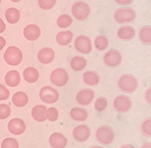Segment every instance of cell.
<instances>
[{
	"label": "cell",
	"mask_w": 151,
	"mask_h": 148,
	"mask_svg": "<svg viewBox=\"0 0 151 148\" xmlns=\"http://www.w3.org/2000/svg\"><path fill=\"white\" fill-rule=\"evenodd\" d=\"M12 104L17 108H24L28 103V96L25 92L19 91L15 93L12 96Z\"/></svg>",
	"instance_id": "44dd1931"
},
{
	"label": "cell",
	"mask_w": 151,
	"mask_h": 148,
	"mask_svg": "<svg viewBox=\"0 0 151 148\" xmlns=\"http://www.w3.org/2000/svg\"><path fill=\"white\" fill-rule=\"evenodd\" d=\"M20 17L21 13L16 8H9L5 12V18L11 25H14V24L18 23L19 20H20Z\"/></svg>",
	"instance_id": "603a6c76"
},
{
	"label": "cell",
	"mask_w": 151,
	"mask_h": 148,
	"mask_svg": "<svg viewBox=\"0 0 151 148\" xmlns=\"http://www.w3.org/2000/svg\"><path fill=\"white\" fill-rule=\"evenodd\" d=\"M31 116L37 122H45L46 120V108L42 105H36L31 109Z\"/></svg>",
	"instance_id": "ac0fdd59"
},
{
	"label": "cell",
	"mask_w": 151,
	"mask_h": 148,
	"mask_svg": "<svg viewBox=\"0 0 151 148\" xmlns=\"http://www.w3.org/2000/svg\"><path fill=\"white\" fill-rule=\"evenodd\" d=\"M71 11H72V14L77 20L83 21L90 15L91 9H90L89 5L86 2L77 1L76 3L73 4Z\"/></svg>",
	"instance_id": "277c9868"
},
{
	"label": "cell",
	"mask_w": 151,
	"mask_h": 148,
	"mask_svg": "<svg viewBox=\"0 0 151 148\" xmlns=\"http://www.w3.org/2000/svg\"><path fill=\"white\" fill-rule=\"evenodd\" d=\"M11 108L7 104H0V120H5L11 115Z\"/></svg>",
	"instance_id": "d6a6232c"
},
{
	"label": "cell",
	"mask_w": 151,
	"mask_h": 148,
	"mask_svg": "<svg viewBox=\"0 0 151 148\" xmlns=\"http://www.w3.org/2000/svg\"><path fill=\"white\" fill-rule=\"evenodd\" d=\"M131 100L127 95H118L113 100V108L115 111L121 113L127 112L131 108Z\"/></svg>",
	"instance_id": "30bf717a"
},
{
	"label": "cell",
	"mask_w": 151,
	"mask_h": 148,
	"mask_svg": "<svg viewBox=\"0 0 151 148\" xmlns=\"http://www.w3.org/2000/svg\"><path fill=\"white\" fill-rule=\"evenodd\" d=\"M39 72L34 67H27L23 71V78L27 83H35L39 79Z\"/></svg>",
	"instance_id": "ffe728a7"
},
{
	"label": "cell",
	"mask_w": 151,
	"mask_h": 148,
	"mask_svg": "<svg viewBox=\"0 0 151 148\" xmlns=\"http://www.w3.org/2000/svg\"><path fill=\"white\" fill-rule=\"evenodd\" d=\"M118 86L122 92L132 93L138 88V79L130 74H125L118 79Z\"/></svg>",
	"instance_id": "6da1fadb"
},
{
	"label": "cell",
	"mask_w": 151,
	"mask_h": 148,
	"mask_svg": "<svg viewBox=\"0 0 151 148\" xmlns=\"http://www.w3.org/2000/svg\"><path fill=\"white\" fill-rule=\"evenodd\" d=\"M142 132L147 137H151V118H147L142 124Z\"/></svg>",
	"instance_id": "836d02e7"
},
{
	"label": "cell",
	"mask_w": 151,
	"mask_h": 148,
	"mask_svg": "<svg viewBox=\"0 0 151 148\" xmlns=\"http://www.w3.org/2000/svg\"><path fill=\"white\" fill-rule=\"evenodd\" d=\"M12 2H13V3H17V2H19L20 0H11Z\"/></svg>",
	"instance_id": "60d3db41"
},
{
	"label": "cell",
	"mask_w": 151,
	"mask_h": 148,
	"mask_svg": "<svg viewBox=\"0 0 151 148\" xmlns=\"http://www.w3.org/2000/svg\"><path fill=\"white\" fill-rule=\"evenodd\" d=\"M94 45H96V49L98 50H105L109 45L108 38L104 35H99L94 40Z\"/></svg>",
	"instance_id": "f1b7e54d"
},
{
	"label": "cell",
	"mask_w": 151,
	"mask_h": 148,
	"mask_svg": "<svg viewBox=\"0 0 151 148\" xmlns=\"http://www.w3.org/2000/svg\"><path fill=\"white\" fill-rule=\"evenodd\" d=\"M5 82L8 86L12 88L17 87L21 82V76L20 74L16 70H11L5 75Z\"/></svg>",
	"instance_id": "e0dca14e"
},
{
	"label": "cell",
	"mask_w": 151,
	"mask_h": 148,
	"mask_svg": "<svg viewBox=\"0 0 151 148\" xmlns=\"http://www.w3.org/2000/svg\"><path fill=\"white\" fill-rule=\"evenodd\" d=\"M23 34L27 41L33 42L36 41L41 36V29L37 25L30 24V25H27L25 27L23 30Z\"/></svg>",
	"instance_id": "9a60e30c"
},
{
	"label": "cell",
	"mask_w": 151,
	"mask_h": 148,
	"mask_svg": "<svg viewBox=\"0 0 151 148\" xmlns=\"http://www.w3.org/2000/svg\"><path fill=\"white\" fill-rule=\"evenodd\" d=\"M50 80L57 87H63L68 82L69 75L63 68H57L52 71L50 75Z\"/></svg>",
	"instance_id": "52a82bcc"
},
{
	"label": "cell",
	"mask_w": 151,
	"mask_h": 148,
	"mask_svg": "<svg viewBox=\"0 0 151 148\" xmlns=\"http://www.w3.org/2000/svg\"><path fill=\"white\" fill-rule=\"evenodd\" d=\"M82 78L84 83H86L87 85L90 86H94L98 84L99 82V75L96 72H93V71H87V72H85L82 75Z\"/></svg>",
	"instance_id": "4316f807"
},
{
	"label": "cell",
	"mask_w": 151,
	"mask_h": 148,
	"mask_svg": "<svg viewBox=\"0 0 151 148\" xmlns=\"http://www.w3.org/2000/svg\"><path fill=\"white\" fill-rule=\"evenodd\" d=\"M49 144L53 148H63L67 145V139L61 133L54 132L49 137Z\"/></svg>",
	"instance_id": "2e32d148"
},
{
	"label": "cell",
	"mask_w": 151,
	"mask_h": 148,
	"mask_svg": "<svg viewBox=\"0 0 151 148\" xmlns=\"http://www.w3.org/2000/svg\"><path fill=\"white\" fill-rule=\"evenodd\" d=\"M73 23L72 18H71L68 14H63L58 17L57 19V25L60 28H66L69 26H71V24Z\"/></svg>",
	"instance_id": "83f0119b"
},
{
	"label": "cell",
	"mask_w": 151,
	"mask_h": 148,
	"mask_svg": "<svg viewBox=\"0 0 151 148\" xmlns=\"http://www.w3.org/2000/svg\"><path fill=\"white\" fill-rule=\"evenodd\" d=\"M136 18V12L131 8H120L114 12V20L118 24L130 23Z\"/></svg>",
	"instance_id": "5b68a950"
},
{
	"label": "cell",
	"mask_w": 151,
	"mask_h": 148,
	"mask_svg": "<svg viewBox=\"0 0 151 148\" xmlns=\"http://www.w3.org/2000/svg\"><path fill=\"white\" fill-rule=\"evenodd\" d=\"M104 63L109 67L114 68L120 65L122 63V55L118 50L116 49H111L103 57Z\"/></svg>",
	"instance_id": "ba28073f"
},
{
	"label": "cell",
	"mask_w": 151,
	"mask_h": 148,
	"mask_svg": "<svg viewBox=\"0 0 151 148\" xmlns=\"http://www.w3.org/2000/svg\"><path fill=\"white\" fill-rule=\"evenodd\" d=\"M107 106H108V101L105 97L98 98L94 102V108L98 111H103L104 109H106Z\"/></svg>",
	"instance_id": "e575fe53"
},
{
	"label": "cell",
	"mask_w": 151,
	"mask_h": 148,
	"mask_svg": "<svg viewBox=\"0 0 151 148\" xmlns=\"http://www.w3.org/2000/svg\"><path fill=\"white\" fill-rule=\"evenodd\" d=\"M5 45H6V40H5L3 37L0 36V51L4 48Z\"/></svg>",
	"instance_id": "ab89813d"
},
{
	"label": "cell",
	"mask_w": 151,
	"mask_h": 148,
	"mask_svg": "<svg viewBox=\"0 0 151 148\" xmlns=\"http://www.w3.org/2000/svg\"><path fill=\"white\" fill-rule=\"evenodd\" d=\"M9 97V91L4 85L0 84V100H7Z\"/></svg>",
	"instance_id": "d590c367"
},
{
	"label": "cell",
	"mask_w": 151,
	"mask_h": 148,
	"mask_svg": "<svg viewBox=\"0 0 151 148\" xmlns=\"http://www.w3.org/2000/svg\"><path fill=\"white\" fill-rule=\"evenodd\" d=\"M96 138L99 144L103 145L111 144L114 139V132L110 126H102L96 132Z\"/></svg>",
	"instance_id": "3957f363"
},
{
	"label": "cell",
	"mask_w": 151,
	"mask_h": 148,
	"mask_svg": "<svg viewBox=\"0 0 151 148\" xmlns=\"http://www.w3.org/2000/svg\"><path fill=\"white\" fill-rule=\"evenodd\" d=\"M4 60L11 66H17L23 60V53L16 46H9L4 53Z\"/></svg>",
	"instance_id": "7a4b0ae2"
},
{
	"label": "cell",
	"mask_w": 151,
	"mask_h": 148,
	"mask_svg": "<svg viewBox=\"0 0 151 148\" xmlns=\"http://www.w3.org/2000/svg\"><path fill=\"white\" fill-rule=\"evenodd\" d=\"M118 38L122 41H130L135 36V29L134 27L130 26H124L121 27L117 31Z\"/></svg>",
	"instance_id": "d6986e66"
},
{
	"label": "cell",
	"mask_w": 151,
	"mask_h": 148,
	"mask_svg": "<svg viewBox=\"0 0 151 148\" xmlns=\"http://www.w3.org/2000/svg\"><path fill=\"white\" fill-rule=\"evenodd\" d=\"M38 60L42 64H49L55 59V52L50 47H44L37 54Z\"/></svg>",
	"instance_id": "5bb4252c"
},
{
	"label": "cell",
	"mask_w": 151,
	"mask_h": 148,
	"mask_svg": "<svg viewBox=\"0 0 151 148\" xmlns=\"http://www.w3.org/2000/svg\"><path fill=\"white\" fill-rule=\"evenodd\" d=\"M0 137H1V136H0Z\"/></svg>",
	"instance_id": "7bdbcfd3"
},
{
	"label": "cell",
	"mask_w": 151,
	"mask_h": 148,
	"mask_svg": "<svg viewBox=\"0 0 151 148\" xmlns=\"http://www.w3.org/2000/svg\"><path fill=\"white\" fill-rule=\"evenodd\" d=\"M5 30H6V25H5V23L2 19L0 18V33L4 32Z\"/></svg>",
	"instance_id": "f35d334b"
},
{
	"label": "cell",
	"mask_w": 151,
	"mask_h": 148,
	"mask_svg": "<svg viewBox=\"0 0 151 148\" xmlns=\"http://www.w3.org/2000/svg\"><path fill=\"white\" fill-rule=\"evenodd\" d=\"M145 99H146V101H147L148 104H151V89H150V88H149L147 91H146Z\"/></svg>",
	"instance_id": "74e56055"
},
{
	"label": "cell",
	"mask_w": 151,
	"mask_h": 148,
	"mask_svg": "<svg viewBox=\"0 0 151 148\" xmlns=\"http://www.w3.org/2000/svg\"><path fill=\"white\" fill-rule=\"evenodd\" d=\"M73 39V33L70 30H66V31H60L59 32L56 36V41L60 45H68L71 41Z\"/></svg>",
	"instance_id": "cb8c5ba5"
},
{
	"label": "cell",
	"mask_w": 151,
	"mask_h": 148,
	"mask_svg": "<svg viewBox=\"0 0 151 148\" xmlns=\"http://www.w3.org/2000/svg\"><path fill=\"white\" fill-rule=\"evenodd\" d=\"M56 0H38V5L42 9L48 11L55 6Z\"/></svg>",
	"instance_id": "1f68e13d"
},
{
	"label": "cell",
	"mask_w": 151,
	"mask_h": 148,
	"mask_svg": "<svg viewBox=\"0 0 151 148\" xmlns=\"http://www.w3.org/2000/svg\"><path fill=\"white\" fill-rule=\"evenodd\" d=\"M90 135H91V130L86 125H79L73 129L74 139L78 142H86L89 139Z\"/></svg>",
	"instance_id": "7c38bea8"
},
{
	"label": "cell",
	"mask_w": 151,
	"mask_h": 148,
	"mask_svg": "<svg viewBox=\"0 0 151 148\" xmlns=\"http://www.w3.org/2000/svg\"><path fill=\"white\" fill-rule=\"evenodd\" d=\"M59 118V111L56 108L51 107L46 108V119H48L50 122H56Z\"/></svg>",
	"instance_id": "f546056e"
},
{
	"label": "cell",
	"mask_w": 151,
	"mask_h": 148,
	"mask_svg": "<svg viewBox=\"0 0 151 148\" xmlns=\"http://www.w3.org/2000/svg\"><path fill=\"white\" fill-rule=\"evenodd\" d=\"M39 96L42 102L46 104H53L56 103L60 98V94L58 91L50 86H45L40 90Z\"/></svg>",
	"instance_id": "8992f818"
},
{
	"label": "cell",
	"mask_w": 151,
	"mask_h": 148,
	"mask_svg": "<svg viewBox=\"0 0 151 148\" xmlns=\"http://www.w3.org/2000/svg\"><path fill=\"white\" fill-rule=\"evenodd\" d=\"M8 130L12 135H22L26 131V124L20 118H13L8 123Z\"/></svg>",
	"instance_id": "8fae6325"
},
{
	"label": "cell",
	"mask_w": 151,
	"mask_h": 148,
	"mask_svg": "<svg viewBox=\"0 0 151 148\" xmlns=\"http://www.w3.org/2000/svg\"><path fill=\"white\" fill-rule=\"evenodd\" d=\"M75 48L79 53L89 54L92 51V42L91 39L86 35H79L76 38L75 41Z\"/></svg>",
	"instance_id": "9c48e42d"
},
{
	"label": "cell",
	"mask_w": 151,
	"mask_h": 148,
	"mask_svg": "<svg viewBox=\"0 0 151 148\" xmlns=\"http://www.w3.org/2000/svg\"><path fill=\"white\" fill-rule=\"evenodd\" d=\"M71 68L75 71H81L83 70L87 65V60H85L83 57L80 56H76L71 60L70 61Z\"/></svg>",
	"instance_id": "d4e9b609"
},
{
	"label": "cell",
	"mask_w": 151,
	"mask_h": 148,
	"mask_svg": "<svg viewBox=\"0 0 151 148\" xmlns=\"http://www.w3.org/2000/svg\"><path fill=\"white\" fill-rule=\"evenodd\" d=\"M2 148H18L19 144L18 142L13 139V138H6L5 140H3L1 144Z\"/></svg>",
	"instance_id": "4dcf8cb0"
},
{
	"label": "cell",
	"mask_w": 151,
	"mask_h": 148,
	"mask_svg": "<svg viewBox=\"0 0 151 148\" xmlns=\"http://www.w3.org/2000/svg\"><path fill=\"white\" fill-rule=\"evenodd\" d=\"M1 1H2V0H0V3H1Z\"/></svg>",
	"instance_id": "b9f144b4"
},
{
	"label": "cell",
	"mask_w": 151,
	"mask_h": 148,
	"mask_svg": "<svg viewBox=\"0 0 151 148\" xmlns=\"http://www.w3.org/2000/svg\"><path fill=\"white\" fill-rule=\"evenodd\" d=\"M70 116L73 120L77 122H83L85 120H87L88 112L86 109L77 107V108H73L70 111Z\"/></svg>",
	"instance_id": "7402d4cb"
},
{
	"label": "cell",
	"mask_w": 151,
	"mask_h": 148,
	"mask_svg": "<svg viewBox=\"0 0 151 148\" xmlns=\"http://www.w3.org/2000/svg\"><path fill=\"white\" fill-rule=\"evenodd\" d=\"M139 39L143 44L149 45L151 44V27L145 26L139 31Z\"/></svg>",
	"instance_id": "484cf974"
},
{
	"label": "cell",
	"mask_w": 151,
	"mask_h": 148,
	"mask_svg": "<svg viewBox=\"0 0 151 148\" xmlns=\"http://www.w3.org/2000/svg\"><path fill=\"white\" fill-rule=\"evenodd\" d=\"M115 2L122 6H126V5H129L133 2V0H115Z\"/></svg>",
	"instance_id": "8d00e7d4"
},
{
	"label": "cell",
	"mask_w": 151,
	"mask_h": 148,
	"mask_svg": "<svg viewBox=\"0 0 151 148\" xmlns=\"http://www.w3.org/2000/svg\"><path fill=\"white\" fill-rule=\"evenodd\" d=\"M94 97V93L93 92V90L90 89H85L81 90L77 93L76 95V100L77 102L81 105V106H88L92 103L93 99Z\"/></svg>",
	"instance_id": "4fadbf2b"
}]
</instances>
